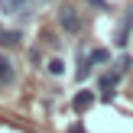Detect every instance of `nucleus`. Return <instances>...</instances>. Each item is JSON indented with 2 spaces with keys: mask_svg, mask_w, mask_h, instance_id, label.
<instances>
[{
  "mask_svg": "<svg viewBox=\"0 0 133 133\" xmlns=\"http://www.w3.org/2000/svg\"><path fill=\"white\" fill-rule=\"evenodd\" d=\"M55 19H58V26H62V32H68V36H78V32L84 29V16L75 10V6H58V13H55Z\"/></svg>",
  "mask_w": 133,
  "mask_h": 133,
  "instance_id": "f257e3e1",
  "label": "nucleus"
},
{
  "mask_svg": "<svg viewBox=\"0 0 133 133\" xmlns=\"http://www.w3.org/2000/svg\"><path fill=\"white\" fill-rule=\"evenodd\" d=\"M120 78H123V75H117L114 68H110V71H101V75H97V91H101V101H107V104H110V101L117 97Z\"/></svg>",
  "mask_w": 133,
  "mask_h": 133,
  "instance_id": "f03ea898",
  "label": "nucleus"
},
{
  "mask_svg": "<svg viewBox=\"0 0 133 133\" xmlns=\"http://www.w3.org/2000/svg\"><path fill=\"white\" fill-rule=\"evenodd\" d=\"M130 32H133V3L123 10L120 23H117V29H114V45H117V49H123V45L130 42Z\"/></svg>",
  "mask_w": 133,
  "mask_h": 133,
  "instance_id": "7ed1b4c3",
  "label": "nucleus"
},
{
  "mask_svg": "<svg viewBox=\"0 0 133 133\" xmlns=\"http://www.w3.org/2000/svg\"><path fill=\"white\" fill-rule=\"evenodd\" d=\"M36 3H39V0H0V10H3V13H13V16L29 19L32 13H36Z\"/></svg>",
  "mask_w": 133,
  "mask_h": 133,
  "instance_id": "20e7f679",
  "label": "nucleus"
},
{
  "mask_svg": "<svg viewBox=\"0 0 133 133\" xmlns=\"http://www.w3.org/2000/svg\"><path fill=\"white\" fill-rule=\"evenodd\" d=\"M0 84H3V88L16 84V65H13L10 55H0Z\"/></svg>",
  "mask_w": 133,
  "mask_h": 133,
  "instance_id": "39448f33",
  "label": "nucleus"
},
{
  "mask_svg": "<svg viewBox=\"0 0 133 133\" xmlns=\"http://www.w3.org/2000/svg\"><path fill=\"white\" fill-rule=\"evenodd\" d=\"M71 107H75V114H84L88 107H94V91H88V88H81L75 97H71Z\"/></svg>",
  "mask_w": 133,
  "mask_h": 133,
  "instance_id": "423d86ee",
  "label": "nucleus"
},
{
  "mask_svg": "<svg viewBox=\"0 0 133 133\" xmlns=\"http://www.w3.org/2000/svg\"><path fill=\"white\" fill-rule=\"evenodd\" d=\"M88 75H91V58H88V52H81L78 68H75V78H78V81H88Z\"/></svg>",
  "mask_w": 133,
  "mask_h": 133,
  "instance_id": "0eeeda50",
  "label": "nucleus"
},
{
  "mask_svg": "<svg viewBox=\"0 0 133 133\" xmlns=\"http://www.w3.org/2000/svg\"><path fill=\"white\" fill-rule=\"evenodd\" d=\"M19 39H23V32H19V29H10V32L0 36V45H3V49H13V45H19Z\"/></svg>",
  "mask_w": 133,
  "mask_h": 133,
  "instance_id": "6e6552de",
  "label": "nucleus"
},
{
  "mask_svg": "<svg viewBox=\"0 0 133 133\" xmlns=\"http://www.w3.org/2000/svg\"><path fill=\"white\" fill-rule=\"evenodd\" d=\"M88 58H91V65H107V62H110V52H107V49H91Z\"/></svg>",
  "mask_w": 133,
  "mask_h": 133,
  "instance_id": "1a4fd4ad",
  "label": "nucleus"
},
{
  "mask_svg": "<svg viewBox=\"0 0 133 133\" xmlns=\"http://www.w3.org/2000/svg\"><path fill=\"white\" fill-rule=\"evenodd\" d=\"M130 65H133V58L127 55V52H120V58L114 62V71H117V75H127V71H130Z\"/></svg>",
  "mask_w": 133,
  "mask_h": 133,
  "instance_id": "9d476101",
  "label": "nucleus"
},
{
  "mask_svg": "<svg viewBox=\"0 0 133 133\" xmlns=\"http://www.w3.org/2000/svg\"><path fill=\"white\" fill-rule=\"evenodd\" d=\"M45 68H49V75H65V62H62V58H49V65H45Z\"/></svg>",
  "mask_w": 133,
  "mask_h": 133,
  "instance_id": "9b49d317",
  "label": "nucleus"
},
{
  "mask_svg": "<svg viewBox=\"0 0 133 133\" xmlns=\"http://www.w3.org/2000/svg\"><path fill=\"white\" fill-rule=\"evenodd\" d=\"M42 42H45V45H49V49H58V39H55V36H52V32H42Z\"/></svg>",
  "mask_w": 133,
  "mask_h": 133,
  "instance_id": "f8f14e48",
  "label": "nucleus"
},
{
  "mask_svg": "<svg viewBox=\"0 0 133 133\" xmlns=\"http://www.w3.org/2000/svg\"><path fill=\"white\" fill-rule=\"evenodd\" d=\"M91 6H97V10H107V0H88Z\"/></svg>",
  "mask_w": 133,
  "mask_h": 133,
  "instance_id": "ddd939ff",
  "label": "nucleus"
},
{
  "mask_svg": "<svg viewBox=\"0 0 133 133\" xmlns=\"http://www.w3.org/2000/svg\"><path fill=\"white\" fill-rule=\"evenodd\" d=\"M68 133H84V127H81V123H71V127H68Z\"/></svg>",
  "mask_w": 133,
  "mask_h": 133,
  "instance_id": "4468645a",
  "label": "nucleus"
},
{
  "mask_svg": "<svg viewBox=\"0 0 133 133\" xmlns=\"http://www.w3.org/2000/svg\"><path fill=\"white\" fill-rule=\"evenodd\" d=\"M0 36H3V29H0Z\"/></svg>",
  "mask_w": 133,
  "mask_h": 133,
  "instance_id": "2eb2a0df",
  "label": "nucleus"
}]
</instances>
